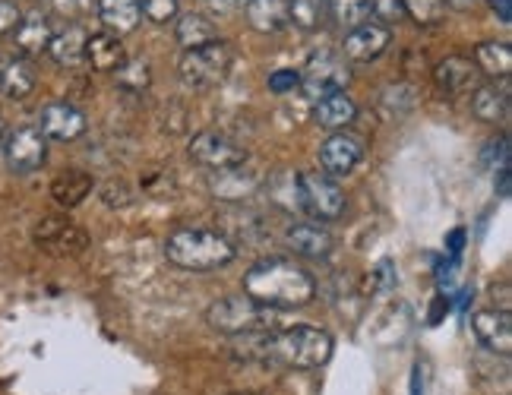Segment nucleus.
I'll return each mask as SVG.
<instances>
[{
	"label": "nucleus",
	"mask_w": 512,
	"mask_h": 395,
	"mask_svg": "<svg viewBox=\"0 0 512 395\" xmlns=\"http://www.w3.org/2000/svg\"><path fill=\"white\" fill-rule=\"evenodd\" d=\"M244 294L269 310H294L307 307L317 298V282L313 275L285 256H266L253 263L244 275Z\"/></svg>",
	"instance_id": "obj_1"
},
{
	"label": "nucleus",
	"mask_w": 512,
	"mask_h": 395,
	"mask_svg": "<svg viewBox=\"0 0 512 395\" xmlns=\"http://www.w3.org/2000/svg\"><path fill=\"white\" fill-rule=\"evenodd\" d=\"M168 263L193 269V272H209L222 269L234 260V244L225 234L209 231V228H177L165 241Z\"/></svg>",
	"instance_id": "obj_2"
},
{
	"label": "nucleus",
	"mask_w": 512,
	"mask_h": 395,
	"mask_svg": "<svg viewBox=\"0 0 512 395\" xmlns=\"http://www.w3.org/2000/svg\"><path fill=\"white\" fill-rule=\"evenodd\" d=\"M206 323L222 335H247V332H272L275 310L256 304L247 294H228L206 310Z\"/></svg>",
	"instance_id": "obj_3"
},
{
	"label": "nucleus",
	"mask_w": 512,
	"mask_h": 395,
	"mask_svg": "<svg viewBox=\"0 0 512 395\" xmlns=\"http://www.w3.org/2000/svg\"><path fill=\"white\" fill-rule=\"evenodd\" d=\"M231 61H234L231 45L222 42V38H212V42H206L200 48L184 51L181 64H177V73H181L187 89L206 92V89H215L225 83Z\"/></svg>",
	"instance_id": "obj_4"
},
{
	"label": "nucleus",
	"mask_w": 512,
	"mask_h": 395,
	"mask_svg": "<svg viewBox=\"0 0 512 395\" xmlns=\"http://www.w3.org/2000/svg\"><path fill=\"white\" fill-rule=\"evenodd\" d=\"M298 190H301V212L313 215V219L332 222L345 212V190L336 184V177H329L323 171H301Z\"/></svg>",
	"instance_id": "obj_5"
},
{
	"label": "nucleus",
	"mask_w": 512,
	"mask_h": 395,
	"mask_svg": "<svg viewBox=\"0 0 512 395\" xmlns=\"http://www.w3.org/2000/svg\"><path fill=\"white\" fill-rule=\"evenodd\" d=\"M351 83V70L345 64V57L336 54V51H320L313 54L304 73H301V92L313 102H320L323 95H332V92H345V86Z\"/></svg>",
	"instance_id": "obj_6"
},
{
	"label": "nucleus",
	"mask_w": 512,
	"mask_h": 395,
	"mask_svg": "<svg viewBox=\"0 0 512 395\" xmlns=\"http://www.w3.org/2000/svg\"><path fill=\"white\" fill-rule=\"evenodd\" d=\"M190 158L209 171H228V168H241L247 162V152L231 136L219 130H203L190 140Z\"/></svg>",
	"instance_id": "obj_7"
},
{
	"label": "nucleus",
	"mask_w": 512,
	"mask_h": 395,
	"mask_svg": "<svg viewBox=\"0 0 512 395\" xmlns=\"http://www.w3.org/2000/svg\"><path fill=\"white\" fill-rule=\"evenodd\" d=\"M32 237L38 247L54 256H76L89 247V234L80 225L64 219V215H45V219L32 228Z\"/></svg>",
	"instance_id": "obj_8"
},
{
	"label": "nucleus",
	"mask_w": 512,
	"mask_h": 395,
	"mask_svg": "<svg viewBox=\"0 0 512 395\" xmlns=\"http://www.w3.org/2000/svg\"><path fill=\"white\" fill-rule=\"evenodd\" d=\"M4 158H7V168L13 174H32V171H38L45 165L48 140H45L38 127H16L13 133H7Z\"/></svg>",
	"instance_id": "obj_9"
},
{
	"label": "nucleus",
	"mask_w": 512,
	"mask_h": 395,
	"mask_svg": "<svg viewBox=\"0 0 512 395\" xmlns=\"http://www.w3.org/2000/svg\"><path fill=\"white\" fill-rule=\"evenodd\" d=\"M361 158H364V140L348 130L326 136V143L320 146V165H323V174L329 177H348L361 165Z\"/></svg>",
	"instance_id": "obj_10"
},
{
	"label": "nucleus",
	"mask_w": 512,
	"mask_h": 395,
	"mask_svg": "<svg viewBox=\"0 0 512 395\" xmlns=\"http://www.w3.org/2000/svg\"><path fill=\"white\" fill-rule=\"evenodd\" d=\"M86 127V114L70 102H51L38 114V130H42L45 140L73 143L86 133Z\"/></svg>",
	"instance_id": "obj_11"
},
{
	"label": "nucleus",
	"mask_w": 512,
	"mask_h": 395,
	"mask_svg": "<svg viewBox=\"0 0 512 395\" xmlns=\"http://www.w3.org/2000/svg\"><path fill=\"white\" fill-rule=\"evenodd\" d=\"M389 48V29L380 23H364L358 29H348L342 42V57L354 64H370Z\"/></svg>",
	"instance_id": "obj_12"
},
{
	"label": "nucleus",
	"mask_w": 512,
	"mask_h": 395,
	"mask_svg": "<svg viewBox=\"0 0 512 395\" xmlns=\"http://www.w3.org/2000/svg\"><path fill=\"white\" fill-rule=\"evenodd\" d=\"M471 329H475L478 342L484 348H490L494 354H503L509 358L512 354V320L506 310H478L471 316Z\"/></svg>",
	"instance_id": "obj_13"
},
{
	"label": "nucleus",
	"mask_w": 512,
	"mask_h": 395,
	"mask_svg": "<svg viewBox=\"0 0 512 395\" xmlns=\"http://www.w3.org/2000/svg\"><path fill=\"white\" fill-rule=\"evenodd\" d=\"M285 244L298 256H304V260H323V256L332 253V244L336 241H332L329 228L317 222H298L285 231Z\"/></svg>",
	"instance_id": "obj_14"
},
{
	"label": "nucleus",
	"mask_w": 512,
	"mask_h": 395,
	"mask_svg": "<svg viewBox=\"0 0 512 395\" xmlns=\"http://www.w3.org/2000/svg\"><path fill=\"white\" fill-rule=\"evenodd\" d=\"M433 83L446 95H459L468 89H478V67L468 57H446L433 70Z\"/></svg>",
	"instance_id": "obj_15"
},
{
	"label": "nucleus",
	"mask_w": 512,
	"mask_h": 395,
	"mask_svg": "<svg viewBox=\"0 0 512 395\" xmlns=\"http://www.w3.org/2000/svg\"><path fill=\"white\" fill-rule=\"evenodd\" d=\"M86 61L92 70L98 73H114L127 61V51L121 35H111V32H95L86 38Z\"/></svg>",
	"instance_id": "obj_16"
},
{
	"label": "nucleus",
	"mask_w": 512,
	"mask_h": 395,
	"mask_svg": "<svg viewBox=\"0 0 512 395\" xmlns=\"http://www.w3.org/2000/svg\"><path fill=\"white\" fill-rule=\"evenodd\" d=\"M354 117H358V105L351 102L345 92H332V95H323L317 105H313V121H317L323 130H348L354 124Z\"/></svg>",
	"instance_id": "obj_17"
},
{
	"label": "nucleus",
	"mask_w": 512,
	"mask_h": 395,
	"mask_svg": "<svg viewBox=\"0 0 512 395\" xmlns=\"http://www.w3.org/2000/svg\"><path fill=\"white\" fill-rule=\"evenodd\" d=\"M51 23L42 16V13H29L19 19V26L13 29V42H16V51L23 57H38L45 54L48 45H51Z\"/></svg>",
	"instance_id": "obj_18"
},
{
	"label": "nucleus",
	"mask_w": 512,
	"mask_h": 395,
	"mask_svg": "<svg viewBox=\"0 0 512 395\" xmlns=\"http://www.w3.org/2000/svg\"><path fill=\"white\" fill-rule=\"evenodd\" d=\"M95 181H92V174L86 171H64V174H57L54 181H51V196H54V203L57 206H64V209H76L80 206L86 196L92 193Z\"/></svg>",
	"instance_id": "obj_19"
},
{
	"label": "nucleus",
	"mask_w": 512,
	"mask_h": 395,
	"mask_svg": "<svg viewBox=\"0 0 512 395\" xmlns=\"http://www.w3.org/2000/svg\"><path fill=\"white\" fill-rule=\"evenodd\" d=\"M35 89V70L26 57H13L4 67H0V92L10 102H23Z\"/></svg>",
	"instance_id": "obj_20"
},
{
	"label": "nucleus",
	"mask_w": 512,
	"mask_h": 395,
	"mask_svg": "<svg viewBox=\"0 0 512 395\" xmlns=\"http://www.w3.org/2000/svg\"><path fill=\"white\" fill-rule=\"evenodd\" d=\"M86 32L80 26H67L61 32L51 35V45H48V54L54 57V64L61 67H76L86 61Z\"/></svg>",
	"instance_id": "obj_21"
},
{
	"label": "nucleus",
	"mask_w": 512,
	"mask_h": 395,
	"mask_svg": "<svg viewBox=\"0 0 512 395\" xmlns=\"http://www.w3.org/2000/svg\"><path fill=\"white\" fill-rule=\"evenodd\" d=\"M98 16L108 26L111 35H127L140 26V4L136 0H98Z\"/></svg>",
	"instance_id": "obj_22"
},
{
	"label": "nucleus",
	"mask_w": 512,
	"mask_h": 395,
	"mask_svg": "<svg viewBox=\"0 0 512 395\" xmlns=\"http://www.w3.org/2000/svg\"><path fill=\"white\" fill-rule=\"evenodd\" d=\"M247 23L256 32H279L288 26V0H247Z\"/></svg>",
	"instance_id": "obj_23"
},
{
	"label": "nucleus",
	"mask_w": 512,
	"mask_h": 395,
	"mask_svg": "<svg viewBox=\"0 0 512 395\" xmlns=\"http://www.w3.org/2000/svg\"><path fill=\"white\" fill-rule=\"evenodd\" d=\"M471 111H475L478 121H487V124H497L506 117L509 111V95L503 86H494V83H487V86H478L475 95H471Z\"/></svg>",
	"instance_id": "obj_24"
},
{
	"label": "nucleus",
	"mask_w": 512,
	"mask_h": 395,
	"mask_svg": "<svg viewBox=\"0 0 512 395\" xmlns=\"http://www.w3.org/2000/svg\"><path fill=\"white\" fill-rule=\"evenodd\" d=\"M256 184H260V177L244 171V165L228 168V171H215V177H212V190H215V196H222V200H244Z\"/></svg>",
	"instance_id": "obj_25"
},
{
	"label": "nucleus",
	"mask_w": 512,
	"mask_h": 395,
	"mask_svg": "<svg viewBox=\"0 0 512 395\" xmlns=\"http://www.w3.org/2000/svg\"><path fill=\"white\" fill-rule=\"evenodd\" d=\"M475 67H478V73L506 79L509 70H512V48H509V42H484V45H478Z\"/></svg>",
	"instance_id": "obj_26"
},
{
	"label": "nucleus",
	"mask_w": 512,
	"mask_h": 395,
	"mask_svg": "<svg viewBox=\"0 0 512 395\" xmlns=\"http://www.w3.org/2000/svg\"><path fill=\"white\" fill-rule=\"evenodd\" d=\"M174 35H177V42H181L190 51V48H200V45L212 42L215 26H212V19L203 16V13H184L181 19H177Z\"/></svg>",
	"instance_id": "obj_27"
},
{
	"label": "nucleus",
	"mask_w": 512,
	"mask_h": 395,
	"mask_svg": "<svg viewBox=\"0 0 512 395\" xmlns=\"http://www.w3.org/2000/svg\"><path fill=\"white\" fill-rule=\"evenodd\" d=\"M269 196L288 212H301V190H298V174L294 171H279L269 181Z\"/></svg>",
	"instance_id": "obj_28"
},
{
	"label": "nucleus",
	"mask_w": 512,
	"mask_h": 395,
	"mask_svg": "<svg viewBox=\"0 0 512 395\" xmlns=\"http://www.w3.org/2000/svg\"><path fill=\"white\" fill-rule=\"evenodd\" d=\"M326 0H288V23L310 32L323 23Z\"/></svg>",
	"instance_id": "obj_29"
},
{
	"label": "nucleus",
	"mask_w": 512,
	"mask_h": 395,
	"mask_svg": "<svg viewBox=\"0 0 512 395\" xmlns=\"http://www.w3.org/2000/svg\"><path fill=\"white\" fill-rule=\"evenodd\" d=\"M329 10L342 29H358L370 16V0H329Z\"/></svg>",
	"instance_id": "obj_30"
},
{
	"label": "nucleus",
	"mask_w": 512,
	"mask_h": 395,
	"mask_svg": "<svg viewBox=\"0 0 512 395\" xmlns=\"http://www.w3.org/2000/svg\"><path fill=\"white\" fill-rule=\"evenodd\" d=\"M114 76H117V86L127 89V92H143L152 83V73H149L146 61H124L114 70Z\"/></svg>",
	"instance_id": "obj_31"
},
{
	"label": "nucleus",
	"mask_w": 512,
	"mask_h": 395,
	"mask_svg": "<svg viewBox=\"0 0 512 395\" xmlns=\"http://www.w3.org/2000/svg\"><path fill=\"white\" fill-rule=\"evenodd\" d=\"M402 7L418 26H433V23H440V19H443L446 0H402Z\"/></svg>",
	"instance_id": "obj_32"
},
{
	"label": "nucleus",
	"mask_w": 512,
	"mask_h": 395,
	"mask_svg": "<svg viewBox=\"0 0 512 395\" xmlns=\"http://www.w3.org/2000/svg\"><path fill=\"white\" fill-rule=\"evenodd\" d=\"M136 4H140V13L155 26H162L177 16V0H136Z\"/></svg>",
	"instance_id": "obj_33"
},
{
	"label": "nucleus",
	"mask_w": 512,
	"mask_h": 395,
	"mask_svg": "<svg viewBox=\"0 0 512 395\" xmlns=\"http://www.w3.org/2000/svg\"><path fill=\"white\" fill-rule=\"evenodd\" d=\"M102 203L111 206V209H124V206L133 203V190L124 181H108L102 187Z\"/></svg>",
	"instance_id": "obj_34"
},
{
	"label": "nucleus",
	"mask_w": 512,
	"mask_h": 395,
	"mask_svg": "<svg viewBox=\"0 0 512 395\" xmlns=\"http://www.w3.org/2000/svg\"><path fill=\"white\" fill-rule=\"evenodd\" d=\"M298 83H301V73L291 70V67H282V70L269 73V92H275V95L294 92V89H298Z\"/></svg>",
	"instance_id": "obj_35"
},
{
	"label": "nucleus",
	"mask_w": 512,
	"mask_h": 395,
	"mask_svg": "<svg viewBox=\"0 0 512 395\" xmlns=\"http://www.w3.org/2000/svg\"><path fill=\"white\" fill-rule=\"evenodd\" d=\"M370 13L383 19V23H396V19H402L405 7L402 0H370Z\"/></svg>",
	"instance_id": "obj_36"
},
{
	"label": "nucleus",
	"mask_w": 512,
	"mask_h": 395,
	"mask_svg": "<svg viewBox=\"0 0 512 395\" xmlns=\"http://www.w3.org/2000/svg\"><path fill=\"white\" fill-rule=\"evenodd\" d=\"M19 19H23V13H19L13 0H0V35L13 32L19 26Z\"/></svg>",
	"instance_id": "obj_37"
},
{
	"label": "nucleus",
	"mask_w": 512,
	"mask_h": 395,
	"mask_svg": "<svg viewBox=\"0 0 512 395\" xmlns=\"http://www.w3.org/2000/svg\"><path fill=\"white\" fill-rule=\"evenodd\" d=\"M51 4L57 7V13H64V16H83L95 7V0H51Z\"/></svg>",
	"instance_id": "obj_38"
},
{
	"label": "nucleus",
	"mask_w": 512,
	"mask_h": 395,
	"mask_svg": "<svg viewBox=\"0 0 512 395\" xmlns=\"http://www.w3.org/2000/svg\"><path fill=\"white\" fill-rule=\"evenodd\" d=\"M440 288H446V291H452L456 288V282H459V260H452V263H446V266H440Z\"/></svg>",
	"instance_id": "obj_39"
},
{
	"label": "nucleus",
	"mask_w": 512,
	"mask_h": 395,
	"mask_svg": "<svg viewBox=\"0 0 512 395\" xmlns=\"http://www.w3.org/2000/svg\"><path fill=\"white\" fill-rule=\"evenodd\" d=\"M490 7H494V13H497V19L503 26L512 23V0H490Z\"/></svg>",
	"instance_id": "obj_40"
},
{
	"label": "nucleus",
	"mask_w": 512,
	"mask_h": 395,
	"mask_svg": "<svg viewBox=\"0 0 512 395\" xmlns=\"http://www.w3.org/2000/svg\"><path fill=\"white\" fill-rule=\"evenodd\" d=\"M462 244H465V231H462V228H459V231H452V234L446 237L449 253H459V250H462Z\"/></svg>",
	"instance_id": "obj_41"
},
{
	"label": "nucleus",
	"mask_w": 512,
	"mask_h": 395,
	"mask_svg": "<svg viewBox=\"0 0 512 395\" xmlns=\"http://www.w3.org/2000/svg\"><path fill=\"white\" fill-rule=\"evenodd\" d=\"M443 310H449V301L446 298H437V304H433V313H430V323L437 326V320L443 316Z\"/></svg>",
	"instance_id": "obj_42"
},
{
	"label": "nucleus",
	"mask_w": 512,
	"mask_h": 395,
	"mask_svg": "<svg viewBox=\"0 0 512 395\" xmlns=\"http://www.w3.org/2000/svg\"><path fill=\"white\" fill-rule=\"evenodd\" d=\"M475 0H446V7H456V10H468Z\"/></svg>",
	"instance_id": "obj_43"
},
{
	"label": "nucleus",
	"mask_w": 512,
	"mask_h": 395,
	"mask_svg": "<svg viewBox=\"0 0 512 395\" xmlns=\"http://www.w3.org/2000/svg\"><path fill=\"white\" fill-rule=\"evenodd\" d=\"M4 143H7V127H4V121H0V149H4Z\"/></svg>",
	"instance_id": "obj_44"
},
{
	"label": "nucleus",
	"mask_w": 512,
	"mask_h": 395,
	"mask_svg": "<svg viewBox=\"0 0 512 395\" xmlns=\"http://www.w3.org/2000/svg\"><path fill=\"white\" fill-rule=\"evenodd\" d=\"M231 395H256V392H231Z\"/></svg>",
	"instance_id": "obj_45"
},
{
	"label": "nucleus",
	"mask_w": 512,
	"mask_h": 395,
	"mask_svg": "<svg viewBox=\"0 0 512 395\" xmlns=\"http://www.w3.org/2000/svg\"><path fill=\"white\" fill-rule=\"evenodd\" d=\"M234 4H241V0H234Z\"/></svg>",
	"instance_id": "obj_46"
}]
</instances>
